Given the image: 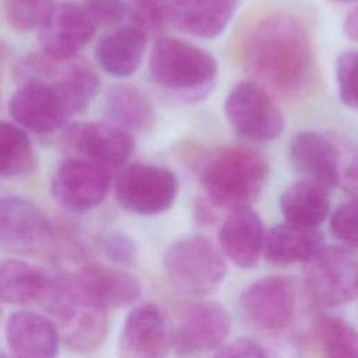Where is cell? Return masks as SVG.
Here are the masks:
<instances>
[{
	"mask_svg": "<svg viewBox=\"0 0 358 358\" xmlns=\"http://www.w3.org/2000/svg\"><path fill=\"white\" fill-rule=\"evenodd\" d=\"M164 270L180 292L204 296L220 288L227 275V263L221 249L210 238L186 235L165 250Z\"/></svg>",
	"mask_w": 358,
	"mask_h": 358,
	"instance_id": "cell-4",
	"label": "cell"
},
{
	"mask_svg": "<svg viewBox=\"0 0 358 358\" xmlns=\"http://www.w3.org/2000/svg\"><path fill=\"white\" fill-rule=\"evenodd\" d=\"M52 238L41 208L20 196L0 197V245L15 253H34Z\"/></svg>",
	"mask_w": 358,
	"mask_h": 358,
	"instance_id": "cell-16",
	"label": "cell"
},
{
	"mask_svg": "<svg viewBox=\"0 0 358 358\" xmlns=\"http://www.w3.org/2000/svg\"><path fill=\"white\" fill-rule=\"evenodd\" d=\"M0 358H7V357H4V355H0Z\"/></svg>",
	"mask_w": 358,
	"mask_h": 358,
	"instance_id": "cell-41",
	"label": "cell"
},
{
	"mask_svg": "<svg viewBox=\"0 0 358 358\" xmlns=\"http://www.w3.org/2000/svg\"><path fill=\"white\" fill-rule=\"evenodd\" d=\"M225 116L232 129L252 141H270L284 130L285 120L268 91L256 81L236 83L224 103Z\"/></svg>",
	"mask_w": 358,
	"mask_h": 358,
	"instance_id": "cell-8",
	"label": "cell"
},
{
	"mask_svg": "<svg viewBox=\"0 0 358 358\" xmlns=\"http://www.w3.org/2000/svg\"><path fill=\"white\" fill-rule=\"evenodd\" d=\"M295 310L291 280L267 275L252 282L241 296L243 320L256 331L274 336L288 330Z\"/></svg>",
	"mask_w": 358,
	"mask_h": 358,
	"instance_id": "cell-11",
	"label": "cell"
},
{
	"mask_svg": "<svg viewBox=\"0 0 358 358\" xmlns=\"http://www.w3.org/2000/svg\"><path fill=\"white\" fill-rule=\"evenodd\" d=\"M147 39L148 35L131 24L113 28L98 41L95 48L96 62L112 77H130L144 59Z\"/></svg>",
	"mask_w": 358,
	"mask_h": 358,
	"instance_id": "cell-22",
	"label": "cell"
},
{
	"mask_svg": "<svg viewBox=\"0 0 358 358\" xmlns=\"http://www.w3.org/2000/svg\"><path fill=\"white\" fill-rule=\"evenodd\" d=\"M280 207L287 222L316 228L329 215V190L309 180L295 182L282 192Z\"/></svg>",
	"mask_w": 358,
	"mask_h": 358,
	"instance_id": "cell-26",
	"label": "cell"
},
{
	"mask_svg": "<svg viewBox=\"0 0 358 358\" xmlns=\"http://www.w3.org/2000/svg\"><path fill=\"white\" fill-rule=\"evenodd\" d=\"M330 231L348 250H358V200L351 199L340 204L330 215Z\"/></svg>",
	"mask_w": 358,
	"mask_h": 358,
	"instance_id": "cell-32",
	"label": "cell"
},
{
	"mask_svg": "<svg viewBox=\"0 0 358 358\" xmlns=\"http://www.w3.org/2000/svg\"><path fill=\"white\" fill-rule=\"evenodd\" d=\"M172 347V330L155 303L134 306L122 327L119 358H165Z\"/></svg>",
	"mask_w": 358,
	"mask_h": 358,
	"instance_id": "cell-17",
	"label": "cell"
},
{
	"mask_svg": "<svg viewBox=\"0 0 358 358\" xmlns=\"http://www.w3.org/2000/svg\"><path fill=\"white\" fill-rule=\"evenodd\" d=\"M8 112L17 126L36 134L56 131L74 116L63 94L42 80L20 81L8 101Z\"/></svg>",
	"mask_w": 358,
	"mask_h": 358,
	"instance_id": "cell-12",
	"label": "cell"
},
{
	"mask_svg": "<svg viewBox=\"0 0 358 358\" xmlns=\"http://www.w3.org/2000/svg\"><path fill=\"white\" fill-rule=\"evenodd\" d=\"M340 185L358 200V150L350 144L340 145Z\"/></svg>",
	"mask_w": 358,
	"mask_h": 358,
	"instance_id": "cell-36",
	"label": "cell"
},
{
	"mask_svg": "<svg viewBox=\"0 0 358 358\" xmlns=\"http://www.w3.org/2000/svg\"><path fill=\"white\" fill-rule=\"evenodd\" d=\"M264 229L259 214L249 206L231 210L220 229L224 257L242 268L253 267L263 252Z\"/></svg>",
	"mask_w": 358,
	"mask_h": 358,
	"instance_id": "cell-19",
	"label": "cell"
},
{
	"mask_svg": "<svg viewBox=\"0 0 358 358\" xmlns=\"http://www.w3.org/2000/svg\"><path fill=\"white\" fill-rule=\"evenodd\" d=\"M64 144L80 158L115 172L130 158L134 141L129 131L103 122H76L66 127Z\"/></svg>",
	"mask_w": 358,
	"mask_h": 358,
	"instance_id": "cell-14",
	"label": "cell"
},
{
	"mask_svg": "<svg viewBox=\"0 0 358 358\" xmlns=\"http://www.w3.org/2000/svg\"><path fill=\"white\" fill-rule=\"evenodd\" d=\"M323 358H358V331L347 320L323 316L316 324Z\"/></svg>",
	"mask_w": 358,
	"mask_h": 358,
	"instance_id": "cell-29",
	"label": "cell"
},
{
	"mask_svg": "<svg viewBox=\"0 0 358 358\" xmlns=\"http://www.w3.org/2000/svg\"><path fill=\"white\" fill-rule=\"evenodd\" d=\"M105 108L112 124L129 133L147 130L152 126V102L143 90L133 84L112 85L106 92Z\"/></svg>",
	"mask_w": 358,
	"mask_h": 358,
	"instance_id": "cell-25",
	"label": "cell"
},
{
	"mask_svg": "<svg viewBox=\"0 0 358 358\" xmlns=\"http://www.w3.org/2000/svg\"><path fill=\"white\" fill-rule=\"evenodd\" d=\"M103 249L106 256L122 266H131L136 262L137 248L134 241L122 232H112L105 238Z\"/></svg>",
	"mask_w": 358,
	"mask_h": 358,
	"instance_id": "cell-35",
	"label": "cell"
},
{
	"mask_svg": "<svg viewBox=\"0 0 358 358\" xmlns=\"http://www.w3.org/2000/svg\"><path fill=\"white\" fill-rule=\"evenodd\" d=\"M52 288L48 275L38 267L17 259L0 263V299L8 303H29Z\"/></svg>",
	"mask_w": 358,
	"mask_h": 358,
	"instance_id": "cell-27",
	"label": "cell"
},
{
	"mask_svg": "<svg viewBox=\"0 0 358 358\" xmlns=\"http://www.w3.org/2000/svg\"><path fill=\"white\" fill-rule=\"evenodd\" d=\"M52 313L59 337L80 352L98 348L108 331L106 308L88 296L71 277L52 287Z\"/></svg>",
	"mask_w": 358,
	"mask_h": 358,
	"instance_id": "cell-5",
	"label": "cell"
},
{
	"mask_svg": "<svg viewBox=\"0 0 358 358\" xmlns=\"http://www.w3.org/2000/svg\"><path fill=\"white\" fill-rule=\"evenodd\" d=\"M214 358H267L264 348L253 340L238 338L225 344Z\"/></svg>",
	"mask_w": 358,
	"mask_h": 358,
	"instance_id": "cell-38",
	"label": "cell"
},
{
	"mask_svg": "<svg viewBox=\"0 0 358 358\" xmlns=\"http://www.w3.org/2000/svg\"><path fill=\"white\" fill-rule=\"evenodd\" d=\"M112 172L88 159H64L52 176V194L64 208L84 213L99 206L109 193Z\"/></svg>",
	"mask_w": 358,
	"mask_h": 358,
	"instance_id": "cell-13",
	"label": "cell"
},
{
	"mask_svg": "<svg viewBox=\"0 0 358 358\" xmlns=\"http://www.w3.org/2000/svg\"><path fill=\"white\" fill-rule=\"evenodd\" d=\"M59 338L55 323L31 310L13 313L6 324V340L15 358H56Z\"/></svg>",
	"mask_w": 358,
	"mask_h": 358,
	"instance_id": "cell-20",
	"label": "cell"
},
{
	"mask_svg": "<svg viewBox=\"0 0 358 358\" xmlns=\"http://www.w3.org/2000/svg\"><path fill=\"white\" fill-rule=\"evenodd\" d=\"M115 197L127 211L140 215H157L175 203L178 179L175 173L154 164H131L115 179Z\"/></svg>",
	"mask_w": 358,
	"mask_h": 358,
	"instance_id": "cell-9",
	"label": "cell"
},
{
	"mask_svg": "<svg viewBox=\"0 0 358 358\" xmlns=\"http://www.w3.org/2000/svg\"><path fill=\"white\" fill-rule=\"evenodd\" d=\"M71 280L95 302L103 308H119L138 299L141 285L124 270L101 263H88Z\"/></svg>",
	"mask_w": 358,
	"mask_h": 358,
	"instance_id": "cell-21",
	"label": "cell"
},
{
	"mask_svg": "<svg viewBox=\"0 0 358 358\" xmlns=\"http://www.w3.org/2000/svg\"><path fill=\"white\" fill-rule=\"evenodd\" d=\"M53 4V0H4V11L13 28L29 32L41 27Z\"/></svg>",
	"mask_w": 358,
	"mask_h": 358,
	"instance_id": "cell-31",
	"label": "cell"
},
{
	"mask_svg": "<svg viewBox=\"0 0 358 358\" xmlns=\"http://www.w3.org/2000/svg\"><path fill=\"white\" fill-rule=\"evenodd\" d=\"M323 246L324 238L317 228L284 222L264 235L263 253L271 264L289 266L308 262Z\"/></svg>",
	"mask_w": 358,
	"mask_h": 358,
	"instance_id": "cell-23",
	"label": "cell"
},
{
	"mask_svg": "<svg viewBox=\"0 0 358 358\" xmlns=\"http://www.w3.org/2000/svg\"><path fill=\"white\" fill-rule=\"evenodd\" d=\"M338 1H354V0H338Z\"/></svg>",
	"mask_w": 358,
	"mask_h": 358,
	"instance_id": "cell-40",
	"label": "cell"
},
{
	"mask_svg": "<svg viewBox=\"0 0 358 358\" xmlns=\"http://www.w3.org/2000/svg\"><path fill=\"white\" fill-rule=\"evenodd\" d=\"M95 29V24L78 3L53 4L38 28L41 52L59 60L77 57L78 52L94 36Z\"/></svg>",
	"mask_w": 358,
	"mask_h": 358,
	"instance_id": "cell-15",
	"label": "cell"
},
{
	"mask_svg": "<svg viewBox=\"0 0 358 358\" xmlns=\"http://www.w3.org/2000/svg\"><path fill=\"white\" fill-rule=\"evenodd\" d=\"M344 34L351 39L358 42V6L348 11L343 22Z\"/></svg>",
	"mask_w": 358,
	"mask_h": 358,
	"instance_id": "cell-39",
	"label": "cell"
},
{
	"mask_svg": "<svg viewBox=\"0 0 358 358\" xmlns=\"http://www.w3.org/2000/svg\"><path fill=\"white\" fill-rule=\"evenodd\" d=\"M35 166V150L25 130L0 120V178L25 176Z\"/></svg>",
	"mask_w": 358,
	"mask_h": 358,
	"instance_id": "cell-28",
	"label": "cell"
},
{
	"mask_svg": "<svg viewBox=\"0 0 358 358\" xmlns=\"http://www.w3.org/2000/svg\"><path fill=\"white\" fill-rule=\"evenodd\" d=\"M238 0H179L172 25L192 36L213 39L231 22Z\"/></svg>",
	"mask_w": 358,
	"mask_h": 358,
	"instance_id": "cell-24",
	"label": "cell"
},
{
	"mask_svg": "<svg viewBox=\"0 0 358 358\" xmlns=\"http://www.w3.org/2000/svg\"><path fill=\"white\" fill-rule=\"evenodd\" d=\"M150 73L164 90L194 102L210 94L217 76L215 57L203 48L172 36H159L151 49Z\"/></svg>",
	"mask_w": 358,
	"mask_h": 358,
	"instance_id": "cell-3",
	"label": "cell"
},
{
	"mask_svg": "<svg viewBox=\"0 0 358 358\" xmlns=\"http://www.w3.org/2000/svg\"><path fill=\"white\" fill-rule=\"evenodd\" d=\"M0 317H1V310H0Z\"/></svg>",
	"mask_w": 358,
	"mask_h": 358,
	"instance_id": "cell-42",
	"label": "cell"
},
{
	"mask_svg": "<svg viewBox=\"0 0 358 358\" xmlns=\"http://www.w3.org/2000/svg\"><path fill=\"white\" fill-rule=\"evenodd\" d=\"M305 288L319 308H334L358 296V259L343 246H323L303 263Z\"/></svg>",
	"mask_w": 358,
	"mask_h": 358,
	"instance_id": "cell-7",
	"label": "cell"
},
{
	"mask_svg": "<svg viewBox=\"0 0 358 358\" xmlns=\"http://www.w3.org/2000/svg\"><path fill=\"white\" fill-rule=\"evenodd\" d=\"M231 331V316L214 301H193L179 309L172 347L180 358L200 357L221 347Z\"/></svg>",
	"mask_w": 358,
	"mask_h": 358,
	"instance_id": "cell-10",
	"label": "cell"
},
{
	"mask_svg": "<svg viewBox=\"0 0 358 358\" xmlns=\"http://www.w3.org/2000/svg\"><path fill=\"white\" fill-rule=\"evenodd\" d=\"M289 155L305 180L327 190L340 185V147L331 137L316 130H301L291 137Z\"/></svg>",
	"mask_w": 358,
	"mask_h": 358,
	"instance_id": "cell-18",
	"label": "cell"
},
{
	"mask_svg": "<svg viewBox=\"0 0 358 358\" xmlns=\"http://www.w3.org/2000/svg\"><path fill=\"white\" fill-rule=\"evenodd\" d=\"M268 172V161L260 151L243 144H229L208 155L200 180L215 206L234 210L249 206L262 193Z\"/></svg>",
	"mask_w": 358,
	"mask_h": 358,
	"instance_id": "cell-2",
	"label": "cell"
},
{
	"mask_svg": "<svg viewBox=\"0 0 358 358\" xmlns=\"http://www.w3.org/2000/svg\"><path fill=\"white\" fill-rule=\"evenodd\" d=\"M17 81L42 80L56 87L67 101L73 115L83 113L99 88L95 67L81 57L53 59L42 52L24 57L15 70Z\"/></svg>",
	"mask_w": 358,
	"mask_h": 358,
	"instance_id": "cell-6",
	"label": "cell"
},
{
	"mask_svg": "<svg viewBox=\"0 0 358 358\" xmlns=\"http://www.w3.org/2000/svg\"><path fill=\"white\" fill-rule=\"evenodd\" d=\"M270 341L264 348L267 358H299L301 343L296 334L289 330L268 336Z\"/></svg>",
	"mask_w": 358,
	"mask_h": 358,
	"instance_id": "cell-37",
	"label": "cell"
},
{
	"mask_svg": "<svg viewBox=\"0 0 358 358\" xmlns=\"http://www.w3.org/2000/svg\"><path fill=\"white\" fill-rule=\"evenodd\" d=\"M336 78L341 102L358 109V50H347L338 56Z\"/></svg>",
	"mask_w": 358,
	"mask_h": 358,
	"instance_id": "cell-33",
	"label": "cell"
},
{
	"mask_svg": "<svg viewBox=\"0 0 358 358\" xmlns=\"http://www.w3.org/2000/svg\"><path fill=\"white\" fill-rule=\"evenodd\" d=\"M83 7L95 27H115L127 15L124 0H85Z\"/></svg>",
	"mask_w": 358,
	"mask_h": 358,
	"instance_id": "cell-34",
	"label": "cell"
},
{
	"mask_svg": "<svg viewBox=\"0 0 358 358\" xmlns=\"http://www.w3.org/2000/svg\"><path fill=\"white\" fill-rule=\"evenodd\" d=\"M241 56L266 90L284 96L305 95L316 81V52L309 28L289 11L259 17L242 38Z\"/></svg>",
	"mask_w": 358,
	"mask_h": 358,
	"instance_id": "cell-1",
	"label": "cell"
},
{
	"mask_svg": "<svg viewBox=\"0 0 358 358\" xmlns=\"http://www.w3.org/2000/svg\"><path fill=\"white\" fill-rule=\"evenodd\" d=\"M179 0H130L127 15L131 25L147 35H159L172 25L173 13Z\"/></svg>",
	"mask_w": 358,
	"mask_h": 358,
	"instance_id": "cell-30",
	"label": "cell"
}]
</instances>
